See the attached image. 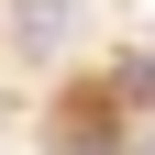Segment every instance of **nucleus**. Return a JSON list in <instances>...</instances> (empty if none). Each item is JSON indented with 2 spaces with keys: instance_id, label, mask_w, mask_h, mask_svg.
<instances>
[{
  "instance_id": "obj_1",
  "label": "nucleus",
  "mask_w": 155,
  "mask_h": 155,
  "mask_svg": "<svg viewBox=\"0 0 155 155\" xmlns=\"http://www.w3.org/2000/svg\"><path fill=\"white\" fill-rule=\"evenodd\" d=\"M67 33H78V0H22V55L67 45Z\"/></svg>"
},
{
  "instance_id": "obj_2",
  "label": "nucleus",
  "mask_w": 155,
  "mask_h": 155,
  "mask_svg": "<svg viewBox=\"0 0 155 155\" xmlns=\"http://www.w3.org/2000/svg\"><path fill=\"white\" fill-rule=\"evenodd\" d=\"M144 155H155V144H144Z\"/></svg>"
}]
</instances>
